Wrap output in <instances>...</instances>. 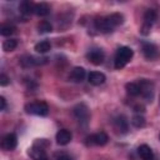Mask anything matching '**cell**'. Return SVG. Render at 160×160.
I'll return each instance as SVG.
<instances>
[{
	"mask_svg": "<svg viewBox=\"0 0 160 160\" xmlns=\"http://www.w3.org/2000/svg\"><path fill=\"white\" fill-rule=\"evenodd\" d=\"M134 51L129 48V46H121L118 49L116 55H115V60H114V65L116 69H122L131 59H132Z\"/></svg>",
	"mask_w": 160,
	"mask_h": 160,
	"instance_id": "cell-1",
	"label": "cell"
},
{
	"mask_svg": "<svg viewBox=\"0 0 160 160\" xmlns=\"http://www.w3.org/2000/svg\"><path fill=\"white\" fill-rule=\"evenodd\" d=\"M74 116L76 118V120L79 121L80 125L86 126L89 124V120H90V111H89V108L86 106V104L80 102V104L75 105Z\"/></svg>",
	"mask_w": 160,
	"mask_h": 160,
	"instance_id": "cell-2",
	"label": "cell"
},
{
	"mask_svg": "<svg viewBox=\"0 0 160 160\" xmlns=\"http://www.w3.org/2000/svg\"><path fill=\"white\" fill-rule=\"evenodd\" d=\"M25 111L28 114L32 115H39V116H45L49 114V106L44 101H36V102H30L25 105Z\"/></svg>",
	"mask_w": 160,
	"mask_h": 160,
	"instance_id": "cell-3",
	"label": "cell"
},
{
	"mask_svg": "<svg viewBox=\"0 0 160 160\" xmlns=\"http://www.w3.org/2000/svg\"><path fill=\"white\" fill-rule=\"evenodd\" d=\"M155 20H156V11L152 10V9L146 10V12H145V15H144V22H142V26H141V29H140V32H141L142 35L150 34V30H151V28H152Z\"/></svg>",
	"mask_w": 160,
	"mask_h": 160,
	"instance_id": "cell-4",
	"label": "cell"
},
{
	"mask_svg": "<svg viewBox=\"0 0 160 160\" xmlns=\"http://www.w3.org/2000/svg\"><path fill=\"white\" fill-rule=\"evenodd\" d=\"M140 94L144 96L146 101H152L154 99V84L146 79L140 80Z\"/></svg>",
	"mask_w": 160,
	"mask_h": 160,
	"instance_id": "cell-5",
	"label": "cell"
},
{
	"mask_svg": "<svg viewBox=\"0 0 160 160\" xmlns=\"http://www.w3.org/2000/svg\"><path fill=\"white\" fill-rule=\"evenodd\" d=\"M94 25H95V29H96L99 32H104V34L111 32V31L115 29V28L112 26V24L110 22V20L108 19V16L98 18V19L94 21Z\"/></svg>",
	"mask_w": 160,
	"mask_h": 160,
	"instance_id": "cell-6",
	"label": "cell"
},
{
	"mask_svg": "<svg viewBox=\"0 0 160 160\" xmlns=\"http://www.w3.org/2000/svg\"><path fill=\"white\" fill-rule=\"evenodd\" d=\"M109 138L106 135V132L100 131L96 134H92L90 136L86 138V145H96V146H102L108 142Z\"/></svg>",
	"mask_w": 160,
	"mask_h": 160,
	"instance_id": "cell-7",
	"label": "cell"
},
{
	"mask_svg": "<svg viewBox=\"0 0 160 160\" xmlns=\"http://www.w3.org/2000/svg\"><path fill=\"white\" fill-rule=\"evenodd\" d=\"M86 58L92 65H101L104 62L105 54L101 49H91V50L88 51Z\"/></svg>",
	"mask_w": 160,
	"mask_h": 160,
	"instance_id": "cell-8",
	"label": "cell"
},
{
	"mask_svg": "<svg viewBox=\"0 0 160 160\" xmlns=\"http://www.w3.org/2000/svg\"><path fill=\"white\" fill-rule=\"evenodd\" d=\"M16 145H18V138L14 132L6 134L1 140V149H4V150L11 151L16 148Z\"/></svg>",
	"mask_w": 160,
	"mask_h": 160,
	"instance_id": "cell-9",
	"label": "cell"
},
{
	"mask_svg": "<svg viewBox=\"0 0 160 160\" xmlns=\"http://www.w3.org/2000/svg\"><path fill=\"white\" fill-rule=\"evenodd\" d=\"M112 124H114V129L120 134H126L129 130V122L124 115H118L114 119Z\"/></svg>",
	"mask_w": 160,
	"mask_h": 160,
	"instance_id": "cell-10",
	"label": "cell"
},
{
	"mask_svg": "<svg viewBox=\"0 0 160 160\" xmlns=\"http://www.w3.org/2000/svg\"><path fill=\"white\" fill-rule=\"evenodd\" d=\"M142 54L148 60H154L158 58V49L151 42H144L142 44Z\"/></svg>",
	"mask_w": 160,
	"mask_h": 160,
	"instance_id": "cell-11",
	"label": "cell"
},
{
	"mask_svg": "<svg viewBox=\"0 0 160 160\" xmlns=\"http://www.w3.org/2000/svg\"><path fill=\"white\" fill-rule=\"evenodd\" d=\"M105 80H106V76L100 71H90L88 74V81L94 86H99L104 84Z\"/></svg>",
	"mask_w": 160,
	"mask_h": 160,
	"instance_id": "cell-12",
	"label": "cell"
},
{
	"mask_svg": "<svg viewBox=\"0 0 160 160\" xmlns=\"http://www.w3.org/2000/svg\"><path fill=\"white\" fill-rule=\"evenodd\" d=\"M86 76V72H85V69L81 68V66H75L71 71H70V75H69V79L74 82H81L84 81Z\"/></svg>",
	"mask_w": 160,
	"mask_h": 160,
	"instance_id": "cell-13",
	"label": "cell"
},
{
	"mask_svg": "<svg viewBox=\"0 0 160 160\" xmlns=\"http://www.w3.org/2000/svg\"><path fill=\"white\" fill-rule=\"evenodd\" d=\"M72 139V134L66 130V129H61L56 132V142L59 145H68Z\"/></svg>",
	"mask_w": 160,
	"mask_h": 160,
	"instance_id": "cell-14",
	"label": "cell"
},
{
	"mask_svg": "<svg viewBox=\"0 0 160 160\" xmlns=\"http://www.w3.org/2000/svg\"><path fill=\"white\" fill-rule=\"evenodd\" d=\"M138 154L141 160H154V152L151 148L146 144H142L138 148Z\"/></svg>",
	"mask_w": 160,
	"mask_h": 160,
	"instance_id": "cell-15",
	"label": "cell"
},
{
	"mask_svg": "<svg viewBox=\"0 0 160 160\" xmlns=\"http://www.w3.org/2000/svg\"><path fill=\"white\" fill-rule=\"evenodd\" d=\"M49 12H50V6L46 2L35 4V6H34V14H36L38 16H46Z\"/></svg>",
	"mask_w": 160,
	"mask_h": 160,
	"instance_id": "cell-16",
	"label": "cell"
},
{
	"mask_svg": "<svg viewBox=\"0 0 160 160\" xmlns=\"http://www.w3.org/2000/svg\"><path fill=\"white\" fill-rule=\"evenodd\" d=\"M39 60H41V59H36L31 55H26V56H22L20 59V64L22 65V68H30V66L41 64V61H39Z\"/></svg>",
	"mask_w": 160,
	"mask_h": 160,
	"instance_id": "cell-17",
	"label": "cell"
},
{
	"mask_svg": "<svg viewBox=\"0 0 160 160\" xmlns=\"http://www.w3.org/2000/svg\"><path fill=\"white\" fill-rule=\"evenodd\" d=\"M34 6H35V4H32L31 1L25 0V1H21V2H20L19 9H20V12H21V14L29 15V14L34 12Z\"/></svg>",
	"mask_w": 160,
	"mask_h": 160,
	"instance_id": "cell-18",
	"label": "cell"
},
{
	"mask_svg": "<svg viewBox=\"0 0 160 160\" xmlns=\"http://www.w3.org/2000/svg\"><path fill=\"white\" fill-rule=\"evenodd\" d=\"M34 49H35V51L39 52V54H45V52L50 51V49H51V44H50L48 40H42V41L38 42V44L35 45Z\"/></svg>",
	"mask_w": 160,
	"mask_h": 160,
	"instance_id": "cell-19",
	"label": "cell"
},
{
	"mask_svg": "<svg viewBox=\"0 0 160 160\" xmlns=\"http://www.w3.org/2000/svg\"><path fill=\"white\" fill-rule=\"evenodd\" d=\"M108 19L110 20V22L112 24L114 28L119 26V25L122 24V21H124V16H122L121 14H119V12H114V14L108 15Z\"/></svg>",
	"mask_w": 160,
	"mask_h": 160,
	"instance_id": "cell-20",
	"label": "cell"
},
{
	"mask_svg": "<svg viewBox=\"0 0 160 160\" xmlns=\"http://www.w3.org/2000/svg\"><path fill=\"white\" fill-rule=\"evenodd\" d=\"M126 91L131 96H138V95H140V86L136 82H128L126 84Z\"/></svg>",
	"mask_w": 160,
	"mask_h": 160,
	"instance_id": "cell-21",
	"label": "cell"
},
{
	"mask_svg": "<svg viewBox=\"0 0 160 160\" xmlns=\"http://www.w3.org/2000/svg\"><path fill=\"white\" fill-rule=\"evenodd\" d=\"M16 46H18V40L16 39H9V40H5L2 42V50L6 51V52L15 50Z\"/></svg>",
	"mask_w": 160,
	"mask_h": 160,
	"instance_id": "cell-22",
	"label": "cell"
},
{
	"mask_svg": "<svg viewBox=\"0 0 160 160\" xmlns=\"http://www.w3.org/2000/svg\"><path fill=\"white\" fill-rule=\"evenodd\" d=\"M15 31H16V28L11 24H5V25H1V28H0V34L2 36H10Z\"/></svg>",
	"mask_w": 160,
	"mask_h": 160,
	"instance_id": "cell-23",
	"label": "cell"
},
{
	"mask_svg": "<svg viewBox=\"0 0 160 160\" xmlns=\"http://www.w3.org/2000/svg\"><path fill=\"white\" fill-rule=\"evenodd\" d=\"M51 30H52V25L46 20L40 21L39 25H38V31L40 34H46V32H50Z\"/></svg>",
	"mask_w": 160,
	"mask_h": 160,
	"instance_id": "cell-24",
	"label": "cell"
},
{
	"mask_svg": "<svg viewBox=\"0 0 160 160\" xmlns=\"http://www.w3.org/2000/svg\"><path fill=\"white\" fill-rule=\"evenodd\" d=\"M131 124H132V126H135V128H138V129L144 128V126H145V119H144V116L140 115V114L134 115V116L131 118Z\"/></svg>",
	"mask_w": 160,
	"mask_h": 160,
	"instance_id": "cell-25",
	"label": "cell"
},
{
	"mask_svg": "<svg viewBox=\"0 0 160 160\" xmlns=\"http://www.w3.org/2000/svg\"><path fill=\"white\" fill-rule=\"evenodd\" d=\"M9 84H10L9 76L5 75V74H1V75H0V85H1V86H6V85H9Z\"/></svg>",
	"mask_w": 160,
	"mask_h": 160,
	"instance_id": "cell-26",
	"label": "cell"
},
{
	"mask_svg": "<svg viewBox=\"0 0 160 160\" xmlns=\"http://www.w3.org/2000/svg\"><path fill=\"white\" fill-rule=\"evenodd\" d=\"M56 160H72V158L66 152H61V154H56Z\"/></svg>",
	"mask_w": 160,
	"mask_h": 160,
	"instance_id": "cell-27",
	"label": "cell"
},
{
	"mask_svg": "<svg viewBox=\"0 0 160 160\" xmlns=\"http://www.w3.org/2000/svg\"><path fill=\"white\" fill-rule=\"evenodd\" d=\"M6 108V100L4 96H0V110H5Z\"/></svg>",
	"mask_w": 160,
	"mask_h": 160,
	"instance_id": "cell-28",
	"label": "cell"
},
{
	"mask_svg": "<svg viewBox=\"0 0 160 160\" xmlns=\"http://www.w3.org/2000/svg\"><path fill=\"white\" fill-rule=\"evenodd\" d=\"M134 110H135L136 112H144V111H145V108H144L142 105H136V106L134 108Z\"/></svg>",
	"mask_w": 160,
	"mask_h": 160,
	"instance_id": "cell-29",
	"label": "cell"
},
{
	"mask_svg": "<svg viewBox=\"0 0 160 160\" xmlns=\"http://www.w3.org/2000/svg\"><path fill=\"white\" fill-rule=\"evenodd\" d=\"M35 160H48V156L44 155V156H40V158H38V159H35Z\"/></svg>",
	"mask_w": 160,
	"mask_h": 160,
	"instance_id": "cell-30",
	"label": "cell"
}]
</instances>
